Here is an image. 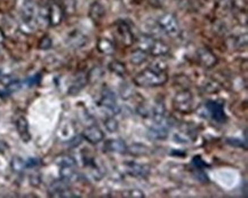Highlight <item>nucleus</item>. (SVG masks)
Listing matches in <instances>:
<instances>
[{
    "label": "nucleus",
    "mask_w": 248,
    "mask_h": 198,
    "mask_svg": "<svg viewBox=\"0 0 248 198\" xmlns=\"http://www.w3.org/2000/svg\"><path fill=\"white\" fill-rule=\"evenodd\" d=\"M127 146L122 139H110L104 143V150L108 152L114 154H125L127 151Z\"/></svg>",
    "instance_id": "2eb2a0df"
},
{
    "label": "nucleus",
    "mask_w": 248,
    "mask_h": 198,
    "mask_svg": "<svg viewBox=\"0 0 248 198\" xmlns=\"http://www.w3.org/2000/svg\"><path fill=\"white\" fill-rule=\"evenodd\" d=\"M139 49L152 56H165L170 53V47L164 41L155 39L152 36L144 34L139 39Z\"/></svg>",
    "instance_id": "f03ea898"
},
{
    "label": "nucleus",
    "mask_w": 248,
    "mask_h": 198,
    "mask_svg": "<svg viewBox=\"0 0 248 198\" xmlns=\"http://www.w3.org/2000/svg\"><path fill=\"white\" fill-rule=\"evenodd\" d=\"M157 27L160 30V33H166L170 37H179L181 33L179 20L170 13H164L158 17Z\"/></svg>",
    "instance_id": "7ed1b4c3"
},
{
    "label": "nucleus",
    "mask_w": 248,
    "mask_h": 198,
    "mask_svg": "<svg viewBox=\"0 0 248 198\" xmlns=\"http://www.w3.org/2000/svg\"><path fill=\"white\" fill-rule=\"evenodd\" d=\"M97 50H100L102 54H106V55H112L116 50L114 44L108 38H100L97 41Z\"/></svg>",
    "instance_id": "aec40b11"
},
{
    "label": "nucleus",
    "mask_w": 248,
    "mask_h": 198,
    "mask_svg": "<svg viewBox=\"0 0 248 198\" xmlns=\"http://www.w3.org/2000/svg\"><path fill=\"white\" fill-rule=\"evenodd\" d=\"M100 104L104 108V109L110 110L111 113H113V114H118L120 111V108L118 105V102H117L116 95H114L113 92L109 88H107L106 91L102 93Z\"/></svg>",
    "instance_id": "6e6552de"
},
{
    "label": "nucleus",
    "mask_w": 248,
    "mask_h": 198,
    "mask_svg": "<svg viewBox=\"0 0 248 198\" xmlns=\"http://www.w3.org/2000/svg\"><path fill=\"white\" fill-rule=\"evenodd\" d=\"M104 125H106V129L111 133L117 132V130H118L119 127L118 121L114 119V118H108V119L104 121Z\"/></svg>",
    "instance_id": "a878e982"
},
{
    "label": "nucleus",
    "mask_w": 248,
    "mask_h": 198,
    "mask_svg": "<svg viewBox=\"0 0 248 198\" xmlns=\"http://www.w3.org/2000/svg\"><path fill=\"white\" fill-rule=\"evenodd\" d=\"M197 59L203 68H213L217 63V57L215 54L205 47H202L197 50Z\"/></svg>",
    "instance_id": "f8f14e48"
},
{
    "label": "nucleus",
    "mask_w": 248,
    "mask_h": 198,
    "mask_svg": "<svg viewBox=\"0 0 248 198\" xmlns=\"http://www.w3.org/2000/svg\"><path fill=\"white\" fill-rule=\"evenodd\" d=\"M16 130L18 132V135L24 142H29L31 140V134L29 132V124L27 118L24 116H20L16 119Z\"/></svg>",
    "instance_id": "f3484780"
},
{
    "label": "nucleus",
    "mask_w": 248,
    "mask_h": 198,
    "mask_svg": "<svg viewBox=\"0 0 248 198\" xmlns=\"http://www.w3.org/2000/svg\"><path fill=\"white\" fill-rule=\"evenodd\" d=\"M124 196L126 197H144V193L141 190H138V189H134V190H129V191H126L125 195Z\"/></svg>",
    "instance_id": "c85d7f7f"
},
{
    "label": "nucleus",
    "mask_w": 248,
    "mask_h": 198,
    "mask_svg": "<svg viewBox=\"0 0 248 198\" xmlns=\"http://www.w3.org/2000/svg\"><path fill=\"white\" fill-rule=\"evenodd\" d=\"M192 164L195 165L196 167L198 168V170H202V168L208 167V165L206 164V163L202 161L200 156H196V157H193V159H192Z\"/></svg>",
    "instance_id": "cd10ccee"
},
{
    "label": "nucleus",
    "mask_w": 248,
    "mask_h": 198,
    "mask_svg": "<svg viewBox=\"0 0 248 198\" xmlns=\"http://www.w3.org/2000/svg\"><path fill=\"white\" fill-rule=\"evenodd\" d=\"M4 41H5V34H4V33H2L1 29H0V47L4 45Z\"/></svg>",
    "instance_id": "7c9ffc66"
},
{
    "label": "nucleus",
    "mask_w": 248,
    "mask_h": 198,
    "mask_svg": "<svg viewBox=\"0 0 248 198\" xmlns=\"http://www.w3.org/2000/svg\"><path fill=\"white\" fill-rule=\"evenodd\" d=\"M88 82V75L87 73H79L77 77L75 78V81L72 82V84L70 85L68 89V93L70 95H77L82 88L87 85Z\"/></svg>",
    "instance_id": "dca6fc26"
},
{
    "label": "nucleus",
    "mask_w": 248,
    "mask_h": 198,
    "mask_svg": "<svg viewBox=\"0 0 248 198\" xmlns=\"http://www.w3.org/2000/svg\"><path fill=\"white\" fill-rule=\"evenodd\" d=\"M52 45H53L52 38L49 36H45L40 39L39 44H38V47H39V50H49L50 47H52Z\"/></svg>",
    "instance_id": "bb28decb"
},
{
    "label": "nucleus",
    "mask_w": 248,
    "mask_h": 198,
    "mask_svg": "<svg viewBox=\"0 0 248 198\" xmlns=\"http://www.w3.org/2000/svg\"><path fill=\"white\" fill-rule=\"evenodd\" d=\"M117 31H118L119 38L123 41V44H125L126 46L133 45V43H134V34H133L129 25L126 22H119L118 25H117Z\"/></svg>",
    "instance_id": "4468645a"
},
{
    "label": "nucleus",
    "mask_w": 248,
    "mask_h": 198,
    "mask_svg": "<svg viewBox=\"0 0 248 198\" xmlns=\"http://www.w3.org/2000/svg\"><path fill=\"white\" fill-rule=\"evenodd\" d=\"M60 175L65 182H74L77 179L76 165H61L60 166Z\"/></svg>",
    "instance_id": "a211bd4d"
},
{
    "label": "nucleus",
    "mask_w": 248,
    "mask_h": 198,
    "mask_svg": "<svg viewBox=\"0 0 248 198\" xmlns=\"http://www.w3.org/2000/svg\"><path fill=\"white\" fill-rule=\"evenodd\" d=\"M206 108H207L208 114L217 123H224L227 120V116H225L224 111V104L218 101H208L206 103Z\"/></svg>",
    "instance_id": "1a4fd4ad"
},
{
    "label": "nucleus",
    "mask_w": 248,
    "mask_h": 198,
    "mask_svg": "<svg viewBox=\"0 0 248 198\" xmlns=\"http://www.w3.org/2000/svg\"><path fill=\"white\" fill-rule=\"evenodd\" d=\"M11 168L13 172H15V173H22V172L27 168L25 161H23L21 157H18V156H15V157H13L11 161Z\"/></svg>",
    "instance_id": "5701e85b"
},
{
    "label": "nucleus",
    "mask_w": 248,
    "mask_h": 198,
    "mask_svg": "<svg viewBox=\"0 0 248 198\" xmlns=\"http://www.w3.org/2000/svg\"><path fill=\"white\" fill-rule=\"evenodd\" d=\"M82 138L92 145H97L104 139V133L100 127L94 124V125L87 126L82 131Z\"/></svg>",
    "instance_id": "9b49d317"
},
{
    "label": "nucleus",
    "mask_w": 248,
    "mask_h": 198,
    "mask_svg": "<svg viewBox=\"0 0 248 198\" xmlns=\"http://www.w3.org/2000/svg\"><path fill=\"white\" fill-rule=\"evenodd\" d=\"M109 69L111 70V72L116 73V75H118L119 77H124L126 73V66L124 65L123 62H120V61H117V60L110 62Z\"/></svg>",
    "instance_id": "b1692460"
},
{
    "label": "nucleus",
    "mask_w": 248,
    "mask_h": 198,
    "mask_svg": "<svg viewBox=\"0 0 248 198\" xmlns=\"http://www.w3.org/2000/svg\"><path fill=\"white\" fill-rule=\"evenodd\" d=\"M38 12V6L33 0H25L21 8L22 27L29 28L30 30L33 29V24L36 22Z\"/></svg>",
    "instance_id": "39448f33"
},
{
    "label": "nucleus",
    "mask_w": 248,
    "mask_h": 198,
    "mask_svg": "<svg viewBox=\"0 0 248 198\" xmlns=\"http://www.w3.org/2000/svg\"><path fill=\"white\" fill-rule=\"evenodd\" d=\"M149 131L155 139H166L168 136V125L165 121V118L161 120H154Z\"/></svg>",
    "instance_id": "ddd939ff"
},
{
    "label": "nucleus",
    "mask_w": 248,
    "mask_h": 198,
    "mask_svg": "<svg viewBox=\"0 0 248 198\" xmlns=\"http://www.w3.org/2000/svg\"><path fill=\"white\" fill-rule=\"evenodd\" d=\"M56 164L59 166H61V165H76V161L71 157V156L63 155V156H60V157L56 159Z\"/></svg>",
    "instance_id": "393cba45"
},
{
    "label": "nucleus",
    "mask_w": 248,
    "mask_h": 198,
    "mask_svg": "<svg viewBox=\"0 0 248 198\" xmlns=\"http://www.w3.org/2000/svg\"><path fill=\"white\" fill-rule=\"evenodd\" d=\"M64 17V9L63 6L57 1H52L48 4V21L49 25L56 27L62 23Z\"/></svg>",
    "instance_id": "0eeeda50"
},
{
    "label": "nucleus",
    "mask_w": 248,
    "mask_h": 198,
    "mask_svg": "<svg viewBox=\"0 0 248 198\" xmlns=\"http://www.w3.org/2000/svg\"><path fill=\"white\" fill-rule=\"evenodd\" d=\"M150 1H151L152 4H154V5H158V6H160V5H163V4H164L165 0H150Z\"/></svg>",
    "instance_id": "2f4dec72"
},
{
    "label": "nucleus",
    "mask_w": 248,
    "mask_h": 198,
    "mask_svg": "<svg viewBox=\"0 0 248 198\" xmlns=\"http://www.w3.org/2000/svg\"><path fill=\"white\" fill-rule=\"evenodd\" d=\"M148 55V53H145L144 50L139 49L132 53V55H130V62L135 66H141L144 62H147Z\"/></svg>",
    "instance_id": "4be33fe9"
},
{
    "label": "nucleus",
    "mask_w": 248,
    "mask_h": 198,
    "mask_svg": "<svg viewBox=\"0 0 248 198\" xmlns=\"http://www.w3.org/2000/svg\"><path fill=\"white\" fill-rule=\"evenodd\" d=\"M48 194L50 197H76V195L69 188L68 182L62 180V179L50 183Z\"/></svg>",
    "instance_id": "423d86ee"
},
{
    "label": "nucleus",
    "mask_w": 248,
    "mask_h": 198,
    "mask_svg": "<svg viewBox=\"0 0 248 198\" xmlns=\"http://www.w3.org/2000/svg\"><path fill=\"white\" fill-rule=\"evenodd\" d=\"M167 79L166 65L161 61H157L149 68L139 72L133 82L140 87H157V86H163Z\"/></svg>",
    "instance_id": "f257e3e1"
},
{
    "label": "nucleus",
    "mask_w": 248,
    "mask_h": 198,
    "mask_svg": "<svg viewBox=\"0 0 248 198\" xmlns=\"http://www.w3.org/2000/svg\"><path fill=\"white\" fill-rule=\"evenodd\" d=\"M107 11L106 7L101 2L95 1L90 8V16L94 22H100L102 18L106 16Z\"/></svg>",
    "instance_id": "6ab92c4d"
},
{
    "label": "nucleus",
    "mask_w": 248,
    "mask_h": 198,
    "mask_svg": "<svg viewBox=\"0 0 248 198\" xmlns=\"http://www.w3.org/2000/svg\"><path fill=\"white\" fill-rule=\"evenodd\" d=\"M87 41V38H86L81 33H79V31H76V33H71L68 38V43L71 45L72 47H76V49L84 46Z\"/></svg>",
    "instance_id": "412c9836"
},
{
    "label": "nucleus",
    "mask_w": 248,
    "mask_h": 198,
    "mask_svg": "<svg viewBox=\"0 0 248 198\" xmlns=\"http://www.w3.org/2000/svg\"><path fill=\"white\" fill-rule=\"evenodd\" d=\"M40 79H41V76H40V73H38V75H34L33 77L29 78L28 81H27V84H28V86H34V85L39 84Z\"/></svg>",
    "instance_id": "c756f323"
},
{
    "label": "nucleus",
    "mask_w": 248,
    "mask_h": 198,
    "mask_svg": "<svg viewBox=\"0 0 248 198\" xmlns=\"http://www.w3.org/2000/svg\"><path fill=\"white\" fill-rule=\"evenodd\" d=\"M124 168L129 175H133L135 178H145L150 173L149 166L144 164H140L136 162H127L124 164Z\"/></svg>",
    "instance_id": "9d476101"
},
{
    "label": "nucleus",
    "mask_w": 248,
    "mask_h": 198,
    "mask_svg": "<svg viewBox=\"0 0 248 198\" xmlns=\"http://www.w3.org/2000/svg\"><path fill=\"white\" fill-rule=\"evenodd\" d=\"M174 109L181 114H189L193 108V97L191 92L183 89L175 95L173 100Z\"/></svg>",
    "instance_id": "20e7f679"
}]
</instances>
